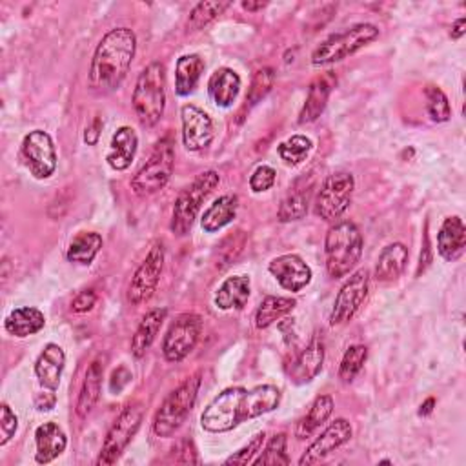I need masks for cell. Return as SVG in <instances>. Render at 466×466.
Here are the masks:
<instances>
[{"instance_id":"obj_5","label":"cell","mask_w":466,"mask_h":466,"mask_svg":"<svg viewBox=\"0 0 466 466\" xmlns=\"http://www.w3.org/2000/svg\"><path fill=\"white\" fill-rule=\"evenodd\" d=\"M132 102L142 126L151 128L162 119L166 108V72L160 63H151L139 75Z\"/></svg>"},{"instance_id":"obj_14","label":"cell","mask_w":466,"mask_h":466,"mask_svg":"<svg viewBox=\"0 0 466 466\" xmlns=\"http://www.w3.org/2000/svg\"><path fill=\"white\" fill-rule=\"evenodd\" d=\"M368 289H370V273L367 270H359L350 277L335 298L333 310L330 315L332 326H341L346 324L348 321H352L354 315L363 306L368 296Z\"/></svg>"},{"instance_id":"obj_32","label":"cell","mask_w":466,"mask_h":466,"mask_svg":"<svg viewBox=\"0 0 466 466\" xmlns=\"http://www.w3.org/2000/svg\"><path fill=\"white\" fill-rule=\"evenodd\" d=\"M333 399L332 395H319L314 404L310 406L308 414L299 421L298 425V430H296V436L299 439H308L317 428H321L332 416L333 412Z\"/></svg>"},{"instance_id":"obj_2","label":"cell","mask_w":466,"mask_h":466,"mask_svg":"<svg viewBox=\"0 0 466 466\" xmlns=\"http://www.w3.org/2000/svg\"><path fill=\"white\" fill-rule=\"evenodd\" d=\"M137 51V37L130 28H115L99 42L90 68V88L111 93L126 79Z\"/></svg>"},{"instance_id":"obj_9","label":"cell","mask_w":466,"mask_h":466,"mask_svg":"<svg viewBox=\"0 0 466 466\" xmlns=\"http://www.w3.org/2000/svg\"><path fill=\"white\" fill-rule=\"evenodd\" d=\"M354 190L356 179L352 173L335 171L328 175L315 201V213L328 222L341 219V215L352 204Z\"/></svg>"},{"instance_id":"obj_24","label":"cell","mask_w":466,"mask_h":466,"mask_svg":"<svg viewBox=\"0 0 466 466\" xmlns=\"http://www.w3.org/2000/svg\"><path fill=\"white\" fill-rule=\"evenodd\" d=\"M241 77L231 68H219L213 72L208 82V91L219 108H229L237 100L241 91Z\"/></svg>"},{"instance_id":"obj_23","label":"cell","mask_w":466,"mask_h":466,"mask_svg":"<svg viewBox=\"0 0 466 466\" xmlns=\"http://www.w3.org/2000/svg\"><path fill=\"white\" fill-rule=\"evenodd\" d=\"M252 282L248 275L228 277L215 294V306L219 310H241L250 299Z\"/></svg>"},{"instance_id":"obj_18","label":"cell","mask_w":466,"mask_h":466,"mask_svg":"<svg viewBox=\"0 0 466 466\" xmlns=\"http://www.w3.org/2000/svg\"><path fill=\"white\" fill-rule=\"evenodd\" d=\"M66 365V354L63 346L49 342L44 346L42 354L35 363V374L39 383L47 390H56L61 384V377Z\"/></svg>"},{"instance_id":"obj_29","label":"cell","mask_w":466,"mask_h":466,"mask_svg":"<svg viewBox=\"0 0 466 466\" xmlns=\"http://www.w3.org/2000/svg\"><path fill=\"white\" fill-rule=\"evenodd\" d=\"M203 72L204 61L199 55H183L177 61V66H175V91H177V95H190L197 88Z\"/></svg>"},{"instance_id":"obj_3","label":"cell","mask_w":466,"mask_h":466,"mask_svg":"<svg viewBox=\"0 0 466 466\" xmlns=\"http://www.w3.org/2000/svg\"><path fill=\"white\" fill-rule=\"evenodd\" d=\"M363 236L354 222L341 220L332 226L324 239V257L330 277L341 279L352 272L363 255Z\"/></svg>"},{"instance_id":"obj_38","label":"cell","mask_w":466,"mask_h":466,"mask_svg":"<svg viewBox=\"0 0 466 466\" xmlns=\"http://www.w3.org/2000/svg\"><path fill=\"white\" fill-rule=\"evenodd\" d=\"M425 97H427V111L430 115V119L434 123H446L452 115V109L444 91L437 86H427Z\"/></svg>"},{"instance_id":"obj_4","label":"cell","mask_w":466,"mask_h":466,"mask_svg":"<svg viewBox=\"0 0 466 466\" xmlns=\"http://www.w3.org/2000/svg\"><path fill=\"white\" fill-rule=\"evenodd\" d=\"M199 390L201 374H195L164 399L153 419V432L157 437H171L186 423L195 406Z\"/></svg>"},{"instance_id":"obj_30","label":"cell","mask_w":466,"mask_h":466,"mask_svg":"<svg viewBox=\"0 0 466 466\" xmlns=\"http://www.w3.org/2000/svg\"><path fill=\"white\" fill-rule=\"evenodd\" d=\"M408 248L402 243H392L383 248L375 264V279L381 282L395 280L406 268Z\"/></svg>"},{"instance_id":"obj_47","label":"cell","mask_w":466,"mask_h":466,"mask_svg":"<svg viewBox=\"0 0 466 466\" xmlns=\"http://www.w3.org/2000/svg\"><path fill=\"white\" fill-rule=\"evenodd\" d=\"M55 404H56L55 390H47L46 388V392H42V393H39L35 397V408H37L39 412H49V410H53Z\"/></svg>"},{"instance_id":"obj_31","label":"cell","mask_w":466,"mask_h":466,"mask_svg":"<svg viewBox=\"0 0 466 466\" xmlns=\"http://www.w3.org/2000/svg\"><path fill=\"white\" fill-rule=\"evenodd\" d=\"M239 199L237 195H222L219 197L203 215L201 226L206 233H215L228 226L237 215Z\"/></svg>"},{"instance_id":"obj_25","label":"cell","mask_w":466,"mask_h":466,"mask_svg":"<svg viewBox=\"0 0 466 466\" xmlns=\"http://www.w3.org/2000/svg\"><path fill=\"white\" fill-rule=\"evenodd\" d=\"M333 84H335V77L332 73H326V75H323V77H319L312 82V86L308 90L306 102H305L303 111L299 115L301 125H310V123H315L319 119L321 113L324 111V108L328 104Z\"/></svg>"},{"instance_id":"obj_36","label":"cell","mask_w":466,"mask_h":466,"mask_svg":"<svg viewBox=\"0 0 466 466\" xmlns=\"http://www.w3.org/2000/svg\"><path fill=\"white\" fill-rule=\"evenodd\" d=\"M368 359V348L365 344H354L346 350L339 367V379L342 383H352L363 370Z\"/></svg>"},{"instance_id":"obj_52","label":"cell","mask_w":466,"mask_h":466,"mask_svg":"<svg viewBox=\"0 0 466 466\" xmlns=\"http://www.w3.org/2000/svg\"><path fill=\"white\" fill-rule=\"evenodd\" d=\"M434 406H436V399L434 397H430V399H427L423 404H421V410H419V416H430L432 412H434Z\"/></svg>"},{"instance_id":"obj_40","label":"cell","mask_w":466,"mask_h":466,"mask_svg":"<svg viewBox=\"0 0 466 466\" xmlns=\"http://www.w3.org/2000/svg\"><path fill=\"white\" fill-rule=\"evenodd\" d=\"M229 6H231V3H199L190 13L188 26L192 30H203L211 21H215L219 15H222Z\"/></svg>"},{"instance_id":"obj_46","label":"cell","mask_w":466,"mask_h":466,"mask_svg":"<svg viewBox=\"0 0 466 466\" xmlns=\"http://www.w3.org/2000/svg\"><path fill=\"white\" fill-rule=\"evenodd\" d=\"M130 381H132V374H130L128 368H125V367L116 368V370L113 372L111 379H109V390H111L113 393H121V392L130 384Z\"/></svg>"},{"instance_id":"obj_16","label":"cell","mask_w":466,"mask_h":466,"mask_svg":"<svg viewBox=\"0 0 466 466\" xmlns=\"http://www.w3.org/2000/svg\"><path fill=\"white\" fill-rule=\"evenodd\" d=\"M350 439H352V425H350L346 419H335L328 428H324V432L308 446V450L303 453V457L299 459V464H317L321 462L324 457H328L332 452H335L337 448H341L342 444H346Z\"/></svg>"},{"instance_id":"obj_49","label":"cell","mask_w":466,"mask_h":466,"mask_svg":"<svg viewBox=\"0 0 466 466\" xmlns=\"http://www.w3.org/2000/svg\"><path fill=\"white\" fill-rule=\"evenodd\" d=\"M432 261V248H430V241H428V236H425V245H423V250H421V257H419V268H418V275L421 272H425L428 268Z\"/></svg>"},{"instance_id":"obj_11","label":"cell","mask_w":466,"mask_h":466,"mask_svg":"<svg viewBox=\"0 0 466 466\" xmlns=\"http://www.w3.org/2000/svg\"><path fill=\"white\" fill-rule=\"evenodd\" d=\"M203 332V321L195 314H185L177 321H175L164 341H162V354L169 363H179L186 359L194 348L199 342Z\"/></svg>"},{"instance_id":"obj_17","label":"cell","mask_w":466,"mask_h":466,"mask_svg":"<svg viewBox=\"0 0 466 466\" xmlns=\"http://www.w3.org/2000/svg\"><path fill=\"white\" fill-rule=\"evenodd\" d=\"M268 270L288 291H301L312 280V268L296 254L275 257L268 264Z\"/></svg>"},{"instance_id":"obj_19","label":"cell","mask_w":466,"mask_h":466,"mask_svg":"<svg viewBox=\"0 0 466 466\" xmlns=\"http://www.w3.org/2000/svg\"><path fill=\"white\" fill-rule=\"evenodd\" d=\"M323 363H324V344L323 341L314 339L296 358V361L291 363V367L288 368V375L296 384H306L321 374Z\"/></svg>"},{"instance_id":"obj_42","label":"cell","mask_w":466,"mask_h":466,"mask_svg":"<svg viewBox=\"0 0 466 466\" xmlns=\"http://www.w3.org/2000/svg\"><path fill=\"white\" fill-rule=\"evenodd\" d=\"M264 439H266V434H264V432L257 434V436H255L246 446H243L237 453H233L231 457H228V459L224 461V464H241V466H245V464L254 462L255 455L263 450Z\"/></svg>"},{"instance_id":"obj_37","label":"cell","mask_w":466,"mask_h":466,"mask_svg":"<svg viewBox=\"0 0 466 466\" xmlns=\"http://www.w3.org/2000/svg\"><path fill=\"white\" fill-rule=\"evenodd\" d=\"M308 190L303 192V190H296L291 192L282 203H280V208L277 211V217L280 222H291V220H301L306 217L308 213V203H310V197H308Z\"/></svg>"},{"instance_id":"obj_13","label":"cell","mask_w":466,"mask_h":466,"mask_svg":"<svg viewBox=\"0 0 466 466\" xmlns=\"http://www.w3.org/2000/svg\"><path fill=\"white\" fill-rule=\"evenodd\" d=\"M22 160L35 179H49L56 169V150L44 130L30 132L22 141Z\"/></svg>"},{"instance_id":"obj_48","label":"cell","mask_w":466,"mask_h":466,"mask_svg":"<svg viewBox=\"0 0 466 466\" xmlns=\"http://www.w3.org/2000/svg\"><path fill=\"white\" fill-rule=\"evenodd\" d=\"M100 132H102V123H100V119H95L93 125H91V126L86 130V134H84L86 144H88V146H95V144L99 142V139H100Z\"/></svg>"},{"instance_id":"obj_6","label":"cell","mask_w":466,"mask_h":466,"mask_svg":"<svg viewBox=\"0 0 466 466\" xmlns=\"http://www.w3.org/2000/svg\"><path fill=\"white\" fill-rule=\"evenodd\" d=\"M220 175L213 169L199 173L190 186H186L181 195L175 201L173 215H171V231L175 236H186L192 229L197 213L201 211L203 203L211 195V192L219 186Z\"/></svg>"},{"instance_id":"obj_44","label":"cell","mask_w":466,"mask_h":466,"mask_svg":"<svg viewBox=\"0 0 466 466\" xmlns=\"http://www.w3.org/2000/svg\"><path fill=\"white\" fill-rule=\"evenodd\" d=\"M0 410H3V418H0V432H3V439H0V446H4L15 436V432L19 428V419L10 408V404H6V402L3 404Z\"/></svg>"},{"instance_id":"obj_45","label":"cell","mask_w":466,"mask_h":466,"mask_svg":"<svg viewBox=\"0 0 466 466\" xmlns=\"http://www.w3.org/2000/svg\"><path fill=\"white\" fill-rule=\"evenodd\" d=\"M95 303H97V294H95V291H93V289H84V291H81V294L72 301V310H73L75 314H86V312L93 310Z\"/></svg>"},{"instance_id":"obj_27","label":"cell","mask_w":466,"mask_h":466,"mask_svg":"<svg viewBox=\"0 0 466 466\" xmlns=\"http://www.w3.org/2000/svg\"><path fill=\"white\" fill-rule=\"evenodd\" d=\"M46 326V317L40 310L33 306L15 308L4 321V328L10 335L24 339L39 333Z\"/></svg>"},{"instance_id":"obj_7","label":"cell","mask_w":466,"mask_h":466,"mask_svg":"<svg viewBox=\"0 0 466 466\" xmlns=\"http://www.w3.org/2000/svg\"><path fill=\"white\" fill-rule=\"evenodd\" d=\"M379 37V28L368 22L356 24L341 33H335L328 37L323 44L315 47L312 53V65L314 66H328L344 61L350 55L358 53L370 42H374Z\"/></svg>"},{"instance_id":"obj_51","label":"cell","mask_w":466,"mask_h":466,"mask_svg":"<svg viewBox=\"0 0 466 466\" xmlns=\"http://www.w3.org/2000/svg\"><path fill=\"white\" fill-rule=\"evenodd\" d=\"M464 30H466V19L461 17V19H457V21L453 22L452 31H450V37H452L453 40H457V39H461V37L464 35Z\"/></svg>"},{"instance_id":"obj_28","label":"cell","mask_w":466,"mask_h":466,"mask_svg":"<svg viewBox=\"0 0 466 466\" xmlns=\"http://www.w3.org/2000/svg\"><path fill=\"white\" fill-rule=\"evenodd\" d=\"M102 374H104V363L99 358L88 367V372H86V377H84V383H82V388H81V395H79V401H77V414L82 419L91 414L95 404L100 399Z\"/></svg>"},{"instance_id":"obj_10","label":"cell","mask_w":466,"mask_h":466,"mask_svg":"<svg viewBox=\"0 0 466 466\" xmlns=\"http://www.w3.org/2000/svg\"><path fill=\"white\" fill-rule=\"evenodd\" d=\"M142 419H144V410H142V406L139 402L126 406L123 414L116 418V421L109 428V432L104 439L102 452L99 455L97 464L106 466V464L116 462V459L123 455V452L128 448V444L132 443V439L139 432Z\"/></svg>"},{"instance_id":"obj_20","label":"cell","mask_w":466,"mask_h":466,"mask_svg":"<svg viewBox=\"0 0 466 466\" xmlns=\"http://www.w3.org/2000/svg\"><path fill=\"white\" fill-rule=\"evenodd\" d=\"M37 453L35 461L39 464H47L61 455L68 446V437L65 430L56 423H44L35 430Z\"/></svg>"},{"instance_id":"obj_26","label":"cell","mask_w":466,"mask_h":466,"mask_svg":"<svg viewBox=\"0 0 466 466\" xmlns=\"http://www.w3.org/2000/svg\"><path fill=\"white\" fill-rule=\"evenodd\" d=\"M166 315H168L166 308H153L142 317V321L132 339V354L135 358L146 356V352L151 348L155 337L159 335V332L166 321Z\"/></svg>"},{"instance_id":"obj_39","label":"cell","mask_w":466,"mask_h":466,"mask_svg":"<svg viewBox=\"0 0 466 466\" xmlns=\"http://www.w3.org/2000/svg\"><path fill=\"white\" fill-rule=\"evenodd\" d=\"M286 444H288L286 434H275L268 441L261 457L254 459L252 464H255V466H261V464H289V457L286 453Z\"/></svg>"},{"instance_id":"obj_34","label":"cell","mask_w":466,"mask_h":466,"mask_svg":"<svg viewBox=\"0 0 466 466\" xmlns=\"http://www.w3.org/2000/svg\"><path fill=\"white\" fill-rule=\"evenodd\" d=\"M296 305L298 303L294 299H289V298H273V296L266 298L255 312V326L259 330L272 326L275 321H279V319L286 317L288 314L294 312Z\"/></svg>"},{"instance_id":"obj_21","label":"cell","mask_w":466,"mask_h":466,"mask_svg":"<svg viewBox=\"0 0 466 466\" xmlns=\"http://www.w3.org/2000/svg\"><path fill=\"white\" fill-rule=\"evenodd\" d=\"M466 246V228L461 217H446L441 224L439 236H437V252L439 255L453 263L457 261Z\"/></svg>"},{"instance_id":"obj_12","label":"cell","mask_w":466,"mask_h":466,"mask_svg":"<svg viewBox=\"0 0 466 466\" xmlns=\"http://www.w3.org/2000/svg\"><path fill=\"white\" fill-rule=\"evenodd\" d=\"M162 268H164V245L157 241L150 248L146 259L141 263V266L135 270L132 277L128 288V299L132 305L139 306L153 298L162 275Z\"/></svg>"},{"instance_id":"obj_50","label":"cell","mask_w":466,"mask_h":466,"mask_svg":"<svg viewBox=\"0 0 466 466\" xmlns=\"http://www.w3.org/2000/svg\"><path fill=\"white\" fill-rule=\"evenodd\" d=\"M181 452L185 453V457L179 459L181 462H199L197 453H195V446H194L192 441H185V443L181 444Z\"/></svg>"},{"instance_id":"obj_41","label":"cell","mask_w":466,"mask_h":466,"mask_svg":"<svg viewBox=\"0 0 466 466\" xmlns=\"http://www.w3.org/2000/svg\"><path fill=\"white\" fill-rule=\"evenodd\" d=\"M273 81H275L273 70H270V68L259 70V72L255 73L254 81H252V88H250V91H248V99H246V100H248L250 104L261 102V100L270 93V90L273 88Z\"/></svg>"},{"instance_id":"obj_43","label":"cell","mask_w":466,"mask_h":466,"mask_svg":"<svg viewBox=\"0 0 466 466\" xmlns=\"http://www.w3.org/2000/svg\"><path fill=\"white\" fill-rule=\"evenodd\" d=\"M277 181V171L272 166H259L250 177V188L254 194H263L268 192Z\"/></svg>"},{"instance_id":"obj_15","label":"cell","mask_w":466,"mask_h":466,"mask_svg":"<svg viewBox=\"0 0 466 466\" xmlns=\"http://www.w3.org/2000/svg\"><path fill=\"white\" fill-rule=\"evenodd\" d=\"M183 119V144L188 151H201L206 150L213 137L215 128L211 116L195 104H186L181 109Z\"/></svg>"},{"instance_id":"obj_1","label":"cell","mask_w":466,"mask_h":466,"mask_svg":"<svg viewBox=\"0 0 466 466\" xmlns=\"http://www.w3.org/2000/svg\"><path fill=\"white\" fill-rule=\"evenodd\" d=\"M280 402V390L273 384H261L252 390L231 386L220 392L204 408L201 427L210 434H224L241 423L273 412Z\"/></svg>"},{"instance_id":"obj_33","label":"cell","mask_w":466,"mask_h":466,"mask_svg":"<svg viewBox=\"0 0 466 466\" xmlns=\"http://www.w3.org/2000/svg\"><path fill=\"white\" fill-rule=\"evenodd\" d=\"M102 248V237L95 231H81L70 243L66 257L70 263L90 266Z\"/></svg>"},{"instance_id":"obj_35","label":"cell","mask_w":466,"mask_h":466,"mask_svg":"<svg viewBox=\"0 0 466 466\" xmlns=\"http://www.w3.org/2000/svg\"><path fill=\"white\" fill-rule=\"evenodd\" d=\"M312 150H314V141L306 135H294L277 146V153L280 160H284L289 166L303 164L310 157Z\"/></svg>"},{"instance_id":"obj_8","label":"cell","mask_w":466,"mask_h":466,"mask_svg":"<svg viewBox=\"0 0 466 466\" xmlns=\"http://www.w3.org/2000/svg\"><path fill=\"white\" fill-rule=\"evenodd\" d=\"M173 166H175L173 144L169 142V139H162L155 146L150 160H146V164L135 173V177L132 179L134 194L139 197H150V195H155L157 192H160L171 177Z\"/></svg>"},{"instance_id":"obj_22","label":"cell","mask_w":466,"mask_h":466,"mask_svg":"<svg viewBox=\"0 0 466 466\" xmlns=\"http://www.w3.org/2000/svg\"><path fill=\"white\" fill-rule=\"evenodd\" d=\"M137 148H139L137 132L130 126H123L115 132L106 160L113 169L125 171L132 166Z\"/></svg>"},{"instance_id":"obj_53","label":"cell","mask_w":466,"mask_h":466,"mask_svg":"<svg viewBox=\"0 0 466 466\" xmlns=\"http://www.w3.org/2000/svg\"><path fill=\"white\" fill-rule=\"evenodd\" d=\"M266 6H268V3H243V8H245L246 12H252V13L261 12V10H264Z\"/></svg>"}]
</instances>
